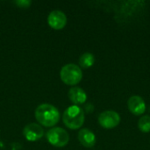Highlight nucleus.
<instances>
[{
  "label": "nucleus",
  "mask_w": 150,
  "mask_h": 150,
  "mask_svg": "<svg viewBox=\"0 0 150 150\" xmlns=\"http://www.w3.org/2000/svg\"><path fill=\"white\" fill-rule=\"evenodd\" d=\"M36 120L45 127H53L60 120L59 111L52 105L41 104L35 110Z\"/></svg>",
  "instance_id": "f257e3e1"
},
{
  "label": "nucleus",
  "mask_w": 150,
  "mask_h": 150,
  "mask_svg": "<svg viewBox=\"0 0 150 150\" xmlns=\"http://www.w3.org/2000/svg\"><path fill=\"white\" fill-rule=\"evenodd\" d=\"M63 122L70 129H78L84 123V112L77 105H72L67 108L63 113Z\"/></svg>",
  "instance_id": "f03ea898"
},
{
  "label": "nucleus",
  "mask_w": 150,
  "mask_h": 150,
  "mask_svg": "<svg viewBox=\"0 0 150 150\" xmlns=\"http://www.w3.org/2000/svg\"><path fill=\"white\" fill-rule=\"evenodd\" d=\"M61 79L68 85L77 84L83 77V72L79 66L69 63L63 66L61 69Z\"/></svg>",
  "instance_id": "7ed1b4c3"
},
{
  "label": "nucleus",
  "mask_w": 150,
  "mask_h": 150,
  "mask_svg": "<svg viewBox=\"0 0 150 150\" xmlns=\"http://www.w3.org/2000/svg\"><path fill=\"white\" fill-rule=\"evenodd\" d=\"M47 139L53 146L62 148L69 143V135L63 128L54 127L47 133Z\"/></svg>",
  "instance_id": "20e7f679"
},
{
  "label": "nucleus",
  "mask_w": 150,
  "mask_h": 150,
  "mask_svg": "<svg viewBox=\"0 0 150 150\" xmlns=\"http://www.w3.org/2000/svg\"><path fill=\"white\" fill-rule=\"evenodd\" d=\"M120 122V116L115 111H105L98 116L99 125L105 129H112Z\"/></svg>",
  "instance_id": "39448f33"
},
{
  "label": "nucleus",
  "mask_w": 150,
  "mask_h": 150,
  "mask_svg": "<svg viewBox=\"0 0 150 150\" xmlns=\"http://www.w3.org/2000/svg\"><path fill=\"white\" fill-rule=\"evenodd\" d=\"M47 23L52 28L60 30L66 25L67 17L64 12L55 10L49 13L47 17Z\"/></svg>",
  "instance_id": "423d86ee"
},
{
  "label": "nucleus",
  "mask_w": 150,
  "mask_h": 150,
  "mask_svg": "<svg viewBox=\"0 0 150 150\" xmlns=\"http://www.w3.org/2000/svg\"><path fill=\"white\" fill-rule=\"evenodd\" d=\"M128 110L136 116L143 114L146 111V104L143 98L140 96H132L127 101Z\"/></svg>",
  "instance_id": "0eeeda50"
},
{
  "label": "nucleus",
  "mask_w": 150,
  "mask_h": 150,
  "mask_svg": "<svg viewBox=\"0 0 150 150\" xmlns=\"http://www.w3.org/2000/svg\"><path fill=\"white\" fill-rule=\"evenodd\" d=\"M23 133L26 140L30 142H35L42 137L44 131L40 125L35 123H31L25 127Z\"/></svg>",
  "instance_id": "6e6552de"
},
{
  "label": "nucleus",
  "mask_w": 150,
  "mask_h": 150,
  "mask_svg": "<svg viewBox=\"0 0 150 150\" xmlns=\"http://www.w3.org/2000/svg\"><path fill=\"white\" fill-rule=\"evenodd\" d=\"M78 140L83 147L89 149L94 147L96 143L95 134L87 128H83L80 130V132L78 133Z\"/></svg>",
  "instance_id": "1a4fd4ad"
},
{
  "label": "nucleus",
  "mask_w": 150,
  "mask_h": 150,
  "mask_svg": "<svg viewBox=\"0 0 150 150\" xmlns=\"http://www.w3.org/2000/svg\"><path fill=\"white\" fill-rule=\"evenodd\" d=\"M69 98L74 104L81 105L86 101L87 95L82 88L73 87L69 91Z\"/></svg>",
  "instance_id": "9d476101"
},
{
  "label": "nucleus",
  "mask_w": 150,
  "mask_h": 150,
  "mask_svg": "<svg viewBox=\"0 0 150 150\" xmlns=\"http://www.w3.org/2000/svg\"><path fill=\"white\" fill-rule=\"evenodd\" d=\"M95 57L91 53H84L79 58V64L83 69H88L94 64Z\"/></svg>",
  "instance_id": "9b49d317"
},
{
  "label": "nucleus",
  "mask_w": 150,
  "mask_h": 150,
  "mask_svg": "<svg viewBox=\"0 0 150 150\" xmlns=\"http://www.w3.org/2000/svg\"><path fill=\"white\" fill-rule=\"evenodd\" d=\"M138 127L142 133L150 132V116L144 115L138 121Z\"/></svg>",
  "instance_id": "f8f14e48"
},
{
  "label": "nucleus",
  "mask_w": 150,
  "mask_h": 150,
  "mask_svg": "<svg viewBox=\"0 0 150 150\" xmlns=\"http://www.w3.org/2000/svg\"><path fill=\"white\" fill-rule=\"evenodd\" d=\"M19 7H22V8H27L30 6L31 4V1H27V0H18L15 2Z\"/></svg>",
  "instance_id": "ddd939ff"
}]
</instances>
